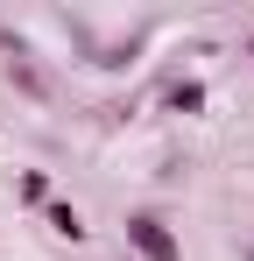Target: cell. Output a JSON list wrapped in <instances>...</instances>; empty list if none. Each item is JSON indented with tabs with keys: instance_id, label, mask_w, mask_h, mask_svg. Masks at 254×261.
<instances>
[{
	"instance_id": "obj_1",
	"label": "cell",
	"mask_w": 254,
	"mask_h": 261,
	"mask_svg": "<svg viewBox=\"0 0 254 261\" xmlns=\"http://www.w3.org/2000/svg\"><path fill=\"white\" fill-rule=\"evenodd\" d=\"M134 240H141V254H156V261H169L176 247H169V233L156 226V219H134Z\"/></svg>"
}]
</instances>
